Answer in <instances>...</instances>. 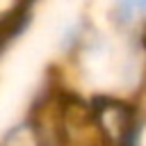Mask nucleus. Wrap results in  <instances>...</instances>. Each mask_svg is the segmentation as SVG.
<instances>
[{
	"label": "nucleus",
	"instance_id": "f257e3e1",
	"mask_svg": "<svg viewBox=\"0 0 146 146\" xmlns=\"http://www.w3.org/2000/svg\"><path fill=\"white\" fill-rule=\"evenodd\" d=\"M139 16L146 18V0H139Z\"/></svg>",
	"mask_w": 146,
	"mask_h": 146
}]
</instances>
